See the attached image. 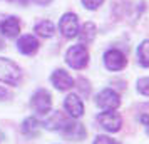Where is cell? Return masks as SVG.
I'll list each match as a JSON object with an SVG mask.
<instances>
[{
  "label": "cell",
  "instance_id": "obj_1",
  "mask_svg": "<svg viewBox=\"0 0 149 144\" xmlns=\"http://www.w3.org/2000/svg\"><path fill=\"white\" fill-rule=\"evenodd\" d=\"M24 79L20 65L14 62L8 57H0V84H7V86H19Z\"/></svg>",
  "mask_w": 149,
  "mask_h": 144
},
{
  "label": "cell",
  "instance_id": "obj_2",
  "mask_svg": "<svg viewBox=\"0 0 149 144\" xmlns=\"http://www.w3.org/2000/svg\"><path fill=\"white\" fill-rule=\"evenodd\" d=\"M89 57L91 55H89L87 47L82 44H75V45H70L65 52V64L74 70H82L87 67Z\"/></svg>",
  "mask_w": 149,
  "mask_h": 144
},
{
  "label": "cell",
  "instance_id": "obj_3",
  "mask_svg": "<svg viewBox=\"0 0 149 144\" xmlns=\"http://www.w3.org/2000/svg\"><path fill=\"white\" fill-rule=\"evenodd\" d=\"M95 106L101 111H117L121 107V96L117 90L106 87L95 94Z\"/></svg>",
  "mask_w": 149,
  "mask_h": 144
},
{
  "label": "cell",
  "instance_id": "obj_4",
  "mask_svg": "<svg viewBox=\"0 0 149 144\" xmlns=\"http://www.w3.org/2000/svg\"><path fill=\"white\" fill-rule=\"evenodd\" d=\"M95 121L106 132L116 134L122 129V116L117 111H102L95 116Z\"/></svg>",
  "mask_w": 149,
  "mask_h": 144
},
{
  "label": "cell",
  "instance_id": "obj_5",
  "mask_svg": "<svg viewBox=\"0 0 149 144\" xmlns=\"http://www.w3.org/2000/svg\"><path fill=\"white\" fill-rule=\"evenodd\" d=\"M30 107L39 116H47L52 111V96L47 89H37L30 97Z\"/></svg>",
  "mask_w": 149,
  "mask_h": 144
},
{
  "label": "cell",
  "instance_id": "obj_6",
  "mask_svg": "<svg viewBox=\"0 0 149 144\" xmlns=\"http://www.w3.org/2000/svg\"><path fill=\"white\" fill-rule=\"evenodd\" d=\"M59 32L62 34L64 39H75L77 34H79V29H81V24H79V17L74 12H65V14L61 17L59 20Z\"/></svg>",
  "mask_w": 149,
  "mask_h": 144
},
{
  "label": "cell",
  "instance_id": "obj_7",
  "mask_svg": "<svg viewBox=\"0 0 149 144\" xmlns=\"http://www.w3.org/2000/svg\"><path fill=\"white\" fill-rule=\"evenodd\" d=\"M102 62H104V67L107 69V70H111V72H119L122 69H126V65H127V57L119 49H107L104 52V55H102Z\"/></svg>",
  "mask_w": 149,
  "mask_h": 144
},
{
  "label": "cell",
  "instance_id": "obj_8",
  "mask_svg": "<svg viewBox=\"0 0 149 144\" xmlns=\"http://www.w3.org/2000/svg\"><path fill=\"white\" fill-rule=\"evenodd\" d=\"M144 0H122L121 5H117V8H122V12L119 14V17H126L129 19V22L134 24L144 12Z\"/></svg>",
  "mask_w": 149,
  "mask_h": 144
},
{
  "label": "cell",
  "instance_id": "obj_9",
  "mask_svg": "<svg viewBox=\"0 0 149 144\" xmlns=\"http://www.w3.org/2000/svg\"><path fill=\"white\" fill-rule=\"evenodd\" d=\"M64 111H65V114H67L70 119H75V121L81 119V117L84 116V111H86L82 97L74 94V92L67 94L65 99H64Z\"/></svg>",
  "mask_w": 149,
  "mask_h": 144
},
{
  "label": "cell",
  "instance_id": "obj_10",
  "mask_svg": "<svg viewBox=\"0 0 149 144\" xmlns=\"http://www.w3.org/2000/svg\"><path fill=\"white\" fill-rule=\"evenodd\" d=\"M50 116H47L44 121H42V127H45L47 131H55V132H61L69 122H70V117L65 114V112H61V111H50L49 112Z\"/></svg>",
  "mask_w": 149,
  "mask_h": 144
},
{
  "label": "cell",
  "instance_id": "obj_11",
  "mask_svg": "<svg viewBox=\"0 0 149 144\" xmlns=\"http://www.w3.org/2000/svg\"><path fill=\"white\" fill-rule=\"evenodd\" d=\"M50 84H52L57 90L65 92V90H70L75 86V79L69 74L67 70H64V69H55L54 72L50 74Z\"/></svg>",
  "mask_w": 149,
  "mask_h": 144
},
{
  "label": "cell",
  "instance_id": "obj_12",
  "mask_svg": "<svg viewBox=\"0 0 149 144\" xmlns=\"http://www.w3.org/2000/svg\"><path fill=\"white\" fill-rule=\"evenodd\" d=\"M40 47L39 39L32 34H24L17 39V50L22 55H34L37 54V50Z\"/></svg>",
  "mask_w": 149,
  "mask_h": 144
},
{
  "label": "cell",
  "instance_id": "obj_13",
  "mask_svg": "<svg viewBox=\"0 0 149 144\" xmlns=\"http://www.w3.org/2000/svg\"><path fill=\"white\" fill-rule=\"evenodd\" d=\"M0 34L7 39H15L20 35V20L10 15V17H5L3 20L0 22Z\"/></svg>",
  "mask_w": 149,
  "mask_h": 144
},
{
  "label": "cell",
  "instance_id": "obj_14",
  "mask_svg": "<svg viewBox=\"0 0 149 144\" xmlns=\"http://www.w3.org/2000/svg\"><path fill=\"white\" fill-rule=\"evenodd\" d=\"M61 134L64 137L70 139V141H82L87 136V131H86V127L81 122H77L75 119H70V122L61 131Z\"/></svg>",
  "mask_w": 149,
  "mask_h": 144
},
{
  "label": "cell",
  "instance_id": "obj_15",
  "mask_svg": "<svg viewBox=\"0 0 149 144\" xmlns=\"http://www.w3.org/2000/svg\"><path fill=\"white\" fill-rule=\"evenodd\" d=\"M40 127H42V124H40V121H39V119H37L35 116L25 117V119L22 121V124H20L22 134H24L25 137H29V139H34V137L39 136V132H40Z\"/></svg>",
  "mask_w": 149,
  "mask_h": 144
},
{
  "label": "cell",
  "instance_id": "obj_16",
  "mask_svg": "<svg viewBox=\"0 0 149 144\" xmlns=\"http://www.w3.org/2000/svg\"><path fill=\"white\" fill-rule=\"evenodd\" d=\"M95 35H97V25H95L94 22H86V24H82L81 29H79V44L82 45H86L87 47L89 44H92L95 39Z\"/></svg>",
  "mask_w": 149,
  "mask_h": 144
},
{
  "label": "cell",
  "instance_id": "obj_17",
  "mask_svg": "<svg viewBox=\"0 0 149 144\" xmlns=\"http://www.w3.org/2000/svg\"><path fill=\"white\" fill-rule=\"evenodd\" d=\"M55 30H57V27H55V24L52 20H40L34 25L35 35H39L42 39H50V37H54Z\"/></svg>",
  "mask_w": 149,
  "mask_h": 144
},
{
  "label": "cell",
  "instance_id": "obj_18",
  "mask_svg": "<svg viewBox=\"0 0 149 144\" xmlns=\"http://www.w3.org/2000/svg\"><path fill=\"white\" fill-rule=\"evenodd\" d=\"M136 57H137V64L144 69H149V39L139 42V45L136 49Z\"/></svg>",
  "mask_w": 149,
  "mask_h": 144
},
{
  "label": "cell",
  "instance_id": "obj_19",
  "mask_svg": "<svg viewBox=\"0 0 149 144\" xmlns=\"http://www.w3.org/2000/svg\"><path fill=\"white\" fill-rule=\"evenodd\" d=\"M75 84H77V86H74V87H77L79 92H81V94H77V96H81V97H89L91 96V82H89L87 79L79 77V79L75 81Z\"/></svg>",
  "mask_w": 149,
  "mask_h": 144
},
{
  "label": "cell",
  "instance_id": "obj_20",
  "mask_svg": "<svg viewBox=\"0 0 149 144\" xmlns=\"http://www.w3.org/2000/svg\"><path fill=\"white\" fill-rule=\"evenodd\" d=\"M136 89L141 96L149 97V77H139L136 82Z\"/></svg>",
  "mask_w": 149,
  "mask_h": 144
},
{
  "label": "cell",
  "instance_id": "obj_21",
  "mask_svg": "<svg viewBox=\"0 0 149 144\" xmlns=\"http://www.w3.org/2000/svg\"><path fill=\"white\" fill-rule=\"evenodd\" d=\"M104 2H106V0H81L82 7L86 8V10H91V12L97 10V8L101 7Z\"/></svg>",
  "mask_w": 149,
  "mask_h": 144
},
{
  "label": "cell",
  "instance_id": "obj_22",
  "mask_svg": "<svg viewBox=\"0 0 149 144\" xmlns=\"http://www.w3.org/2000/svg\"><path fill=\"white\" fill-rule=\"evenodd\" d=\"M92 144H117V141L112 139L111 136H107V134H97L94 137Z\"/></svg>",
  "mask_w": 149,
  "mask_h": 144
},
{
  "label": "cell",
  "instance_id": "obj_23",
  "mask_svg": "<svg viewBox=\"0 0 149 144\" xmlns=\"http://www.w3.org/2000/svg\"><path fill=\"white\" fill-rule=\"evenodd\" d=\"M139 122L142 124V127L146 131V134L149 136V114H141L139 116Z\"/></svg>",
  "mask_w": 149,
  "mask_h": 144
},
{
  "label": "cell",
  "instance_id": "obj_24",
  "mask_svg": "<svg viewBox=\"0 0 149 144\" xmlns=\"http://www.w3.org/2000/svg\"><path fill=\"white\" fill-rule=\"evenodd\" d=\"M8 99H10V90H8L5 86H0V102L8 101Z\"/></svg>",
  "mask_w": 149,
  "mask_h": 144
},
{
  "label": "cell",
  "instance_id": "obj_25",
  "mask_svg": "<svg viewBox=\"0 0 149 144\" xmlns=\"http://www.w3.org/2000/svg\"><path fill=\"white\" fill-rule=\"evenodd\" d=\"M30 2H34L35 5H40V7H45V5H49L50 2H54V0H30Z\"/></svg>",
  "mask_w": 149,
  "mask_h": 144
},
{
  "label": "cell",
  "instance_id": "obj_26",
  "mask_svg": "<svg viewBox=\"0 0 149 144\" xmlns=\"http://www.w3.org/2000/svg\"><path fill=\"white\" fill-rule=\"evenodd\" d=\"M7 2H10V3H15V5H20V7H24V5H27L30 0H7Z\"/></svg>",
  "mask_w": 149,
  "mask_h": 144
},
{
  "label": "cell",
  "instance_id": "obj_27",
  "mask_svg": "<svg viewBox=\"0 0 149 144\" xmlns=\"http://www.w3.org/2000/svg\"><path fill=\"white\" fill-rule=\"evenodd\" d=\"M3 47V42H2V39H0V49Z\"/></svg>",
  "mask_w": 149,
  "mask_h": 144
}]
</instances>
